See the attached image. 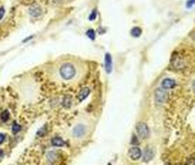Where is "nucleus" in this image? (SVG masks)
<instances>
[{
  "label": "nucleus",
  "mask_w": 195,
  "mask_h": 165,
  "mask_svg": "<svg viewBox=\"0 0 195 165\" xmlns=\"http://www.w3.org/2000/svg\"><path fill=\"white\" fill-rule=\"evenodd\" d=\"M59 74L65 80L72 79L76 75V68L72 63H65L60 66Z\"/></svg>",
  "instance_id": "f257e3e1"
},
{
  "label": "nucleus",
  "mask_w": 195,
  "mask_h": 165,
  "mask_svg": "<svg viewBox=\"0 0 195 165\" xmlns=\"http://www.w3.org/2000/svg\"><path fill=\"white\" fill-rule=\"evenodd\" d=\"M96 16H97V9H93V11H91V13L89 15V20H95V18H96Z\"/></svg>",
  "instance_id": "a211bd4d"
},
{
  "label": "nucleus",
  "mask_w": 195,
  "mask_h": 165,
  "mask_svg": "<svg viewBox=\"0 0 195 165\" xmlns=\"http://www.w3.org/2000/svg\"><path fill=\"white\" fill-rule=\"evenodd\" d=\"M131 35L133 37H139V36L142 35V28H139V27H134V28L131 30Z\"/></svg>",
  "instance_id": "4468645a"
},
{
  "label": "nucleus",
  "mask_w": 195,
  "mask_h": 165,
  "mask_svg": "<svg viewBox=\"0 0 195 165\" xmlns=\"http://www.w3.org/2000/svg\"><path fill=\"white\" fill-rule=\"evenodd\" d=\"M72 97H70V96H65V97H64L63 98V106L65 108H69L70 106H72Z\"/></svg>",
  "instance_id": "ddd939ff"
},
{
  "label": "nucleus",
  "mask_w": 195,
  "mask_h": 165,
  "mask_svg": "<svg viewBox=\"0 0 195 165\" xmlns=\"http://www.w3.org/2000/svg\"><path fill=\"white\" fill-rule=\"evenodd\" d=\"M20 130H21V126H20L19 124H17V123H13V134H18V132H20Z\"/></svg>",
  "instance_id": "dca6fc26"
},
{
  "label": "nucleus",
  "mask_w": 195,
  "mask_h": 165,
  "mask_svg": "<svg viewBox=\"0 0 195 165\" xmlns=\"http://www.w3.org/2000/svg\"><path fill=\"white\" fill-rule=\"evenodd\" d=\"M136 130H137V134L138 136L143 140H146L148 136H149V128L145 123H138L137 126H136Z\"/></svg>",
  "instance_id": "7ed1b4c3"
},
{
  "label": "nucleus",
  "mask_w": 195,
  "mask_h": 165,
  "mask_svg": "<svg viewBox=\"0 0 195 165\" xmlns=\"http://www.w3.org/2000/svg\"><path fill=\"white\" fill-rule=\"evenodd\" d=\"M167 97H168V94H167V90L164 89L163 87H160L155 90V103L157 106L163 105L164 103L166 102Z\"/></svg>",
  "instance_id": "f03ea898"
},
{
  "label": "nucleus",
  "mask_w": 195,
  "mask_h": 165,
  "mask_svg": "<svg viewBox=\"0 0 195 165\" xmlns=\"http://www.w3.org/2000/svg\"><path fill=\"white\" fill-rule=\"evenodd\" d=\"M153 157H154V149L151 148V147L145 148L144 154H143V161L147 163V162H149V161H152Z\"/></svg>",
  "instance_id": "6e6552de"
},
{
  "label": "nucleus",
  "mask_w": 195,
  "mask_h": 165,
  "mask_svg": "<svg viewBox=\"0 0 195 165\" xmlns=\"http://www.w3.org/2000/svg\"><path fill=\"white\" fill-rule=\"evenodd\" d=\"M112 69H113V61H112V56H110L109 53H107L105 55V70H106L107 74L112 73Z\"/></svg>",
  "instance_id": "423d86ee"
},
{
  "label": "nucleus",
  "mask_w": 195,
  "mask_h": 165,
  "mask_svg": "<svg viewBox=\"0 0 195 165\" xmlns=\"http://www.w3.org/2000/svg\"><path fill=\"white\" fill-rule=\"evenodd\" d=\"M86 36H87L88 38H90L91 40H94L96 34H95V31L93 30V29H89V30H87V32H86Z\"/></svg>",
  "instance_id": "f3484780"
},
{
  "label": "nucleus",
  "mask_w": 195,
  "mask_h": 165,
  "mask_svg": "<svg viewBox=\"0 0 195 165\" xmlns=\"http://www.w3.org/2000/svg\"><path fill=\"white\" fill-rule=\"evenodd\" d=\"M41 13H42V10H41V8L38 6V5H32V6H30V8H29V13H30V16L34 17V18L39 17L41 15Z\"/></svg>",
  "instance_id": "0eeeda50"
},
{
  "label": "nucleus",
  "mask_w": 195,
  "mask_h": 165,
  "mask_svg": "<svg viewBox=\"0 0 195 165\" xmlns=\"http://www.w3.org/2000/svg\"><path fill=\"white\" fill-rule=\"evenodd\" d=\"M51 144H53V146H58V147H60V146H63L64 144H65V142H64V140L60 138V137H53V140H51Z\"/></svg>",
  "instance_id": "f8f14e48"
},
{
  "label": "nucleus",
  "mask_w": 195,
  "mask_h": 165,
  "mask_svg": "<svg viewBox=\"0 0 195 165\" xmlns=\"http://www.w3.org/2000/svg\"><path fill=\"white\" fill-rule=\"evenodd\" d=\"M44 132L46 133V128H45V126L42 127V128H41V130H39V132H38V136H42V135H44V134H42Z\"/></svg>",
  "instance_id": "4be33fe9"
},
{
  "label": "nucleus",
  "mask_w": 195,
  "mask_h": 165,
  "mask_svg": "<svg viewBox=\"0 0 195 165\" xmlns=\"http://www.w3.org/2000/svg\"><path fill=\"white\" fill-rule=\"evenodd\" d=\"M129 157L134 161H137L142 157V151L138 147H132L129 149Z\"/></svg>",
  "instance_id": "39448f33"
},
{
  "label": "nucleus",
  "mask_w": 195,
  "mask_h": 165,
  "mask_svg": "<svg viewBox=\"0 0 195 165\" xmlns=\"http://www.w3.org/2000/svg\"><path fill=\"white\" fill-rule=\"evenodd\" d=\"M3 16H5V8L1 7V8H0V20L2 19Z\"/></svg>",
  "instance_id": "aec40b11"
},
{
  "label": "nucleus",
  "mask_w": 195,
  "mask_h": 165,
  "mask_svg": "<svg viewBox=\"0 0 195 165\" xmlns=\"http://www.w3.org/2000/svg\"><path fill=\"white\" fill-rule=\"evenodd\" d=\"M6 140V135H5V134H0V144L1 143H3V141Z\"/></svg>",
  "instance_id": "5701e85b"
},
{
  "label": "nucleus",
  "mask_w": 195,
  "mask_h": 165,
  "mask_svg": "<svg viewBox=\"0 0 195 165\" xmlns=\"http://www.w3.org/2000/svg\"><path fill=\"white\" fill-rule=\"evenodd\" d=\"M58 160V154L56 151H49L47 153V161L48 163H55Z\"/></svg>",
  "instance_id": "9b49d317"
},
{
  "label": "nucleus",
  "mask_w": 195,
  "mask_h": 165,
  "mask_svg": "<svg viewBox=\"0 0 195 165\" xmlns=\"http://www.w3.org/2000/svg\"><path fill=\"white\" fill-rule=\"evenodd\" d=\"M86 130H87V128H86V126L84 124H77L72 128V136L75 137V138H80V137L85 136Z\"/></svg>",
  "instance_id": "20e7f679"
},
{
  "label": "nucleus",
  "mask_w": 195,
  "mask_h": 165,
  "mask_svg": "<svg viewBox=\"0 0 195 165\" xmlns=\"http://www.w3.org/2000/svg\"><path fill=\"white\" fill-rule=\"evenodd\" d=\"M3 156V151H0V159H2Z\"/></svg>",
  "instance_id": "a878e982"
},
{
  "label": "nucleus",
  "mask_w": 195,
  "mask_h": 165,
  "mask_svg": "<svg viewBox=\"0 0 195 165\" xmlns=\"http://www.w3.org/2000/svg\"><path fill=\"white\" fill-rule=\"evenodd\" d=\"M132 144L133 145H134V144H135V145H138V141H137V137L136 136H133V138H132Z\"/></svg>",
  "instance_id": "412c9836"
},
{
  "label": "nucleus",
  "mask_w": 195,
  "mask_h": 165,
  "mask_svg": "<svg viewBox=\"0 0 195 165\" xmlns=\"http://www.w3.org/2000/svg\"><path fill=\"white\" fill-rule=\"evenodd\" d=\"M193 5H194V0H189V1L186 2V7H187V8H192Z\"/></svg>",
  "instance_id": "6ab92c4d"
},
{
  "label": "nucleus",
  "mask_w": 195,
  "mask_h": 165,
  "mask_svg": "<svg viewBox=\"0 0 195 165\" xmlns=\"http://www.w3.org/2000/svg\"><path fill=\"white\" fill-rule=\"evenodd\" d=\"M89 94H90V88H88V87L83 88L82 90H80V93H79V95H78V101L79 102H83L84 99L88 97Z\"/></svg>",
  "instance_id": "9d476101"
},
{
  "label": "nucleus",
  "mask_w": 195,
  "mask_h": 165,
  "mask_svg": "<svg viewBox=\"0 0 195 165\" xmlns=\"http://www.w3.org/2000/svg\"><path fill=\"white\" fill-rule=\"evenodd\" d=\"M34 36H30V37H28V38H26V39H24V42H26V41H28V40H30V39L32 38Z\"/></svg>",
  "instance_id": "393cba45"
},
{
  "label": "nucleus",
  "mask_w": 195,
  "mask_h": 165,
  "mask_svg": "<svg viewBox=\"0 0 195 165\" xmlns=\"http://www.w3.org/2000/svg\"><path fill=\"white\" fill-rule=\"evenodd\" d=\"M10 118V113L9 111H3L2 113H1V115H0V119L2 122H7L9 121Z\"/></svg>",
  "instance_id": "2eb2a0df"
},
{
  "label": "nucleus",
  "mask_w": 195,
  "mask_h": 165,
  "mask_svg": "<svg viewBox=\"0 0 195 165\" xmlns=\"http://www.w3.org/2000/svg\"><path fill=\"white\" fill-rule=\"evenodd\" d=\"M175 85H176V82H175L173 78H165V79H163V82H162V87H163L164 89H166V90L172 89Z\"/></svg>",
  "instance_id": "1a4fd4ad"
},
{
  "label": "nucleus",
  "mask_w": 195,
  "mask_h": 165,
  "mask_svg": "<svg viewBox=\"0 0 195 165\" xmlns=\"http://www.w3.org/2000/svg\"><path fill=\"white\" fill-rule=\"evenodd\" d=\"M189 164H194V157H191V159L189 160Z\"/></svg>",
  "instance_id": "b1692460"
}]
</instances>
